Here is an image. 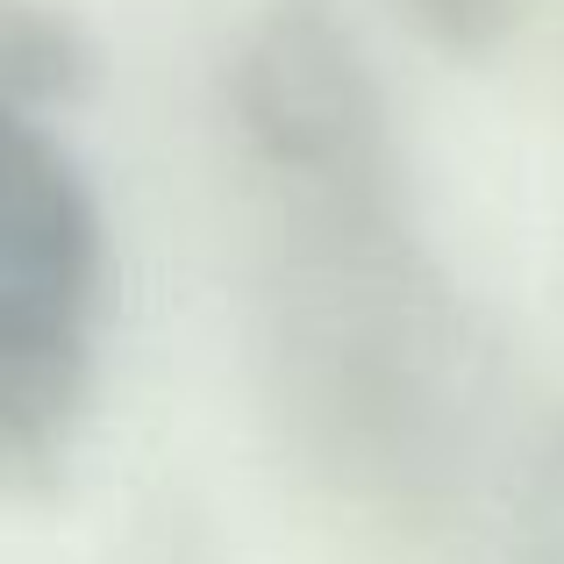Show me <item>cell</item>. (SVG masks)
<instances>
[{
  "mask_svg": "<svg viewBox=\"0 0 564 564\" xmlns=\"http://www.w3.org/2000/svg\"><path fill=\"white\" fill-rule=\"evenodd\" d=\"M108 229L79 158L0 94V471L43 479L94 393Z\"/></svg>",
  "mask_w": 564,
  "mask_h": 564,
  "instance_id": "obj_1",
  "label": "cell"
},
{
  "mask_svg": "<svg viewBox=\"0 0 564 564\" xmlns=\"http://www.w3.org/2000/svg\"><path fill=\"white\" fill-rule=\"evenodd\" d=\"M94 86V43L51 0H0V94L22 108H65Z\"/></svg>",
  "mask_w": 564,
  "mask_h": 564,
  "instance_id": "obj_3",
  "label": "cell"
},
{
  "mask_svg": "<svg viewBox=\"0 0 564 564\" xmlns=\"http://www.w3.org/2000/svg\"><path fill=\"white\" fill-rule=\"evenodd\" d=\"M400 14H408L429 43H443V51H457V57H479V51H494V43H508L522 0H400Z\"/></svg>",
  "mask_w": 564,
  "mask_h": 564,
  "instance_id": "obj_4",
  "label": "cell"
},
{
  "mask_svg": "<svg viewBox=\"0 0 564 564\" xmlns=\"http://www.w3.org/2000/svg\"><path fill=\"white\" fill-rule=\"evenodd\" d=\"M529 536H536L543 564H564V451L543 465L536 479V514H529Z\"/></svg>",
  "mask_w": 564,
  "mask_h": 564,
  "instance_id": "obj_5",
  "label": "cell"
},
{
  "mask_svg": "<svg viewBox=\"0 0 564 564\" xmlns=\"http://www.w3.org/2000/svg\"><path fill=\"white\" fill-rule=\"evenodd\" d=\"M229 108L250 158L293 200H365L400 193L386 94L358 36L322 0H279L236 43Z\"/></svg>",
  "mask_w": 564,
  "mask_h": 564,
  "instance_id": "obj_2",
  "label": "cell"
}]
</instances>
